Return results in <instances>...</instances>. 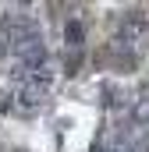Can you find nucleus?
I'll return each instance as SVG.
<instances>
[{
	"mask_svg": "<svg viewBox=\"0 0 149 152\" xmlns=\"http://www.w3.org/2000/svg\"><path fill=\"white\" fill-rule=\"evenodd\" d=\"M43 96H46V88H39V85L29 81V85H21V88L11 96V99H14V106H11V110H14V113H21V117H25V113H36L39 106H43Z\"/></svg>",
	"mask_w": 149,
	"mask_h": 152,
	"instance_id": "1",
	"label": "nucleus"
},
{
	"mask_svg": "<svg viewBox=\"0 0 149 152\" xmlns=\"http://www.w3.org/2000/svg\"><path fill=\"white\" fill-rule=\"evenodd\" d=\"M11 106H14L11 92H4V88H0V113H11Z\"/></svg>",
	"mask_w": 149,
	"mask_h": 152,
	"instance_id": "4",
	"label": "nucleus"
},
{
	"mask_svg": "<svg viewBox=\"0 0 149 152\" xmlns=\"http://www.w3.org/2000/svg\"><path fill=\"white\" fill-rule=\"evenodd\" d=\"M92 152H103V145H96V149H92Z\"/></svg>",
	"mask_w": 149,
	"mask_h": 152,
	"instance_id": "6",
	"label": "nucleus"
},
{
	"mask_svg": "<svg viewBox=\"0 0 149 152\" xmlns=\"http://www.w3.org/2000/svg\"><path fill=\"white\" fill-rule=\"evenodd\" d=\"M103 152H139V145H131V142H124V138H114L110 145H103Z\"/></svg>",
	"mask_w": 149,
	"mask_h": 152,
	"instance_id": "3",
	"label": "nucleus"
},
{
	"mask_svg": "<svg viewBox=\"0 0 149 152\" xmlns=\"http://www.w3.org/2000/svg\"><path fill=\"white\" fill-rule=\"evenodd\" d=\"M14 152H25V149H14Z\"/></svg>",
	"mask_w": 149,
	"mask_h": 152,
	"instance_id": "7",
	"label": "nucleus"
},
{
	"mask_svg": "<svg viewBox=\"0 0 149 152\" xmlns=\"http://www.w3.org/2000/svg\"><path fill=\"white\" fill-rule=\"evenodd\" d=\"M64 42H68L71 50H78V46L85 42V25H82L78 18H71V21L64 25Z\"/></svg>",
	"mask_w": 149,
	"mask_h": 152,
	"instance_id": "2",
	"label": "nucleus"
},
{
	"mask_svg": "<svg viewBox=\"0 0 149 152\" xmlns=\"http://www.w3.org/2000/svg\"><path fill=\"white\" fill-rule=\"evenodd\" d=\"M142 142H146V145H149V127H142Z\"/></svg>",
	"mask_w": 149,
	"mask_h": 152,
	"instance_id": "5",
	"label": "nucleus"
}]
</instances>
